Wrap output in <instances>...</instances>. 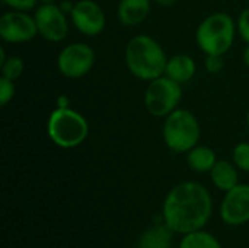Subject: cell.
<instances>
[{
  "instance_id": "7c38bea8",
  "label": "cell",
  "mask_w": 249,
  "mask_h": 248,
  "mask_svg": "<svg viewBox=\"0 0 249 248\" xmlns=\"http://www.w3.org/2000/svg\"><path fill=\"white\" fill-rule=\"evenodd\" d=\"M152 0H120L117 6L118 20L124 26H137L144 22L152 10Z\"/></svg>"
},
{
  "instance_id": "ac0fdd59",
  "label": "cell",
  "mask_w": 249,
  "mask_h": 248,
  "mask_svg": "<svg viewBox=\"0 0 249 248\" xmlns=\"http://www.w3.org/2000/svg\"><path fill=\"white\" fill-rule=\"evenodd\" d=\"M0 70H1L3 77L10 79V80H16L23 75L25 63L19 56H10L3 63H0Z\"/></svg>"
},
{
  "instance_id": "603a6c76",
  "label": "cell",
  "mask_w": 249,
  "mask_h": 248,
  "mask_svg": "<svg viewBox=\"0 0 249 248\" xmlns=\"http://www.w3.org/2000/svg\"><path fill=\"white\" fill-rule=\"evenodd\" d=\"M39 0H3L6 6H9L12 10H22V12H29L32 10Z\"/></svg>"
},
{
  "instance_id": "44dd1931",
  "label": "cell",
  "mask_w": 249,
  "mask_h": 248,
  "mask_svg": "<svg viewBox=\"0 0 249 248\" xmlns=\"http://www.w3.org/2000/svg\"><path fill=\"white\" fill-rule=\"evenodd\" d=\"M236 31L242 38V41H245L247 45H249V7L244 9L239 13L236 20Z\"/></svg>"
},
{
  "instance_id": "5b68a950",
  "label": "cell",
  "mask_w": 249,
  "mask_h": 248,
  "mask_svg": "<svg viewBox=\"0 0 249 248\" xmlns=\"http://www.w3.org/2000/svg\"><path fill=\"white\" fill-rule=\"evenodd\" d=\"M162 137L169 151L175 153H187L200 142V121L190 110L177 108L174 113L165 117Z\"/></svg>"
},
{
  "instance_id": "8992f818",
  "label": "cell",
  "mask_w": 249,
  "mask_h": 248,
  "mask_svg": "<svg viewBox=\"0 0 249 248\" xmlns=\"http://www.w3.org/2000/svg\"><path fill=\"white\" fill-rule=\"evenodd\" d=\"M182 99V85L162 75L150 80L144 91V107L153 117L165 118L177 108Z\"/></svg>"
},
{
  "instance_id": "83f0119b",
  "label": "cell",
  "mask_w": 249,
  "mask_h": 248,
  "mask_svg": "<svg viewBox=\"0 0 249 248\" xmlns=\"http://www.w3.org/2000/svg\"><path fill=\"white\" fill-rule=\"evenodd\" d=\"M247 123H248V127H249V111H248V115H247Z\"/></svg>"
},
{
  "instance_id": "3957f363",
  "label": "cell",
  "mask_w": 249,
  "mask_h": 248,
  "mask_svg": "<svg viewBox=\"0 0 249 248\" xmlns=\"http://www.w3.org/2000/svg\"><path fill=\"white\" fill-rule=\"evenodd\" d=\"M236 32V22L229 13L214 12L198 25L196 41L206 56H225L232 48Z\"/></svg>"
},
{
  "instance_id": "9a60e30c",
  "label": "cell",
  "mask_w": 249,
  "mask_h": 248,
  "mask_svg": "<svg viewBox=\"0 0 249 248\" xmlns=\"http://www.w3.org/2000/svg\"><path fill=\"white\" fill-rule=\"evenodd\" d=\"M174 231L165 224H155L144 229L139 240L136 248H172Z\"/></svg>"
},
{
  "instance_id": "cb8c5ba5",
  "label": "cell",
  "mask_w": 249,
  "mask_h": 248,
  "mask_svg": "<svg viewBox=\"0 0 249 248\" xmlns=\"http://www.w3.org/2000/svg\"><path fill=\"white\" fill-rule=\"evenodd\" d=\"M57 107H58V108H67V107H70V99H69L66 95L58 96V99H57Z\"/></svg>"
},
{
  "instance_id": "ba28073f",
  "label": "cell",
  "mask_w": 249,
  "mask_h": 248,
  "mask_svg": "<svg viewBox=\"0 0 249 248\" xmlns=\"http://www.w3.org/2000/svg\"><path fill=\"white\" fill-rule=\"evenodd\" d=\"M38 35L50 42H60L69 34L67 13L55 3H42L34 13Z\"/></svg>"
},
{
  "instance_id": "e0dca14e",
  "label": "cell",
  "mask_w": 249,
  "mask_h": 248,
  "mask_svg": "<svg viewBox=\"0 0 249 248\" xmlns=\"http://www.w3.org/2000/svg\"><path fill=\"white\" fill-rule=\"evenodd\" d=\"M178 248H223L220 241L210 232L198 229L182 235Z\"/></svg>"
},
{
  "instance_id": "6da1fadb",
  "label": "cell",
  "mask_w": 249,
  "mask_h": 248,
  "mask_svg": "<svg viewBox=\"0 0 249 248\" xmlns=\"http://www.w3.org/2000/svg\"><path fill=\"white\" fill-rule=\"evenodd\" d=\"M212 215V194L197 181H182L172 187L162 206L163 222L181 235L204 229Z\"/></svg>"
},
{
  "instance_id": "ffe728a7",
  "label": "cell",
  "mask_w": 249,
  "mask_h": 248,
  "mask_svg": "<svg viewBox=\"0 0 249 248\" xmlns=\"http://www.w3.org/2000/svg\"><path fill=\"white\" fill-rule=\"evenodd\" d=\"M16 94V88H15V80L6 79V77H0V105L6 107L15 96Z\"/></svg>"
},
{
  "instance_id": "9c48e42d",
  "label": "cell",
  "mask_w": 249,
  "mask_h": 248,
  "mask_svg": "<svg viewBox=\"0 0 249 248\" xmlns=\"http://www.w3.org/2000/svg\"><path fill=\"white\" fill-rule=\"evenodd\" d=\"M38 35L34 15L22 10H9L0 18V37L4 42L23 44Z\"/></svg>"
},
{
  "instance_id": "7402d4cb",
  "label": "cell",
  "mask_w": 249,
  "mask_h": 248,
  "mask_svg": "<svg viewBox=\"0 0 249 248\" xmlns=\"http://www.w3.org/2000/svg\"><path fill=\"white\" fill-rule=\"evenodd\" d=\"M204 67L209 73L212 75H217L223 70L225 67V61H223V56H216V54H207L206 60H204Z\"/></svg>"
},
{
  "instance_id": "52a82bcc",
  "label": "cell",
  "mask_w": 249,
  "mask_h": 248,
  "mask_svg": "<svg viewBox=\"0 0 249 248\" xmlns=\"http://www.w3.org/2000/svg\"><path fill=\"white\" fill-rule=\"evenodd\" d=\"M95 51L86 42H71L66 45L57 57L58 72L67 79H80L95 66Z\"/></svg>"
},
{
  "instance_id": "4fadbf2b",
  "label": "cell",
  "mask_w": 249,
  "mask_h": 248,
  "mask_svg": "<svg viewBox=\"0 0 249 248\" xmlns=\"http://www.w3.org/2000/svg\"><path fill=\"white\" fill-rule=\"evenodd\" d=\"M196 60L188 54H175L169 57L165 69V75L181 85L190 82L196 76Z\"/></svg>"
},
{
  "instance_id": "7a4b0ae2",
  "label": "cell",
  "mask_w": 249,
  "mask_h": 248,
  "mask_svg": "<svg viewBox=\"0 0 249 248\" xmlns=\"http://www.w3.org/2000/svg\"><path fill=\"white\" fill-rule=\"evenodd\" d=\"M168 56L163 47L150 35L139 34L133 37L124 51V60L128 72L144 82H150L165 75Z\"/></svg>"
},
{
  "instance_id": "2e32d148",
  "label": "cell",
  "mask_w": 249,
  "mask_h": 248,
  "mask_svg": "<svg viewBox=\"0 0 249 248\" xmlns=\"http://www.w3.org/2000/svg\"><path fill=\"white\" fill-rule=\"evenodd\" d=\"M216 162H217L216 152L209 146L197 145L187 152V164L196 172L200 174L210 172L212 168L216 165Z\"/></svg>"
},
{
  "instance_id": "30bf717a",
  "label": "cell",
  "mask_w": 249,
  "mask_h": 248,
  "mask_svg": "<svg viewBox=\"0 0 249 248\" xmlns=\"http://www.w3.org/2000/svg\"><path fill=\"white\" fill-rule=\"evenodd\" d=\"M70 20L74 28L86 37L99 35L107 25L105 12L95 0L76 1L70 12Z\"/></svg>"
},
{
  "instance_id": "8fae6325",
  "label": "cell",
  "mask_w": 249,
  "mask_h": 248,
  "mask_svg": "<svg viewBox=\"0 0 249 248\" xmlns=\"http://www.w3.org/2000/svg\"><path fill=\"white\" fill-rule=\"evenodd\" d=\"M220 218L229 227L249 222V184H238L226 191L220 205Z\"/></svg>"
},
{
  "instance_id": "d6986e66",
  "label": "cell",
  "mask_w": 249,
  "mask_h": 248,
  "mask_svg": "<svg viewBox=\"0 0 249 248\" xmlns=\"http://www.w3.org/2000/svg\"><path fill=\"white\" fill-rule=\"evenodd\" d=\"M232 162L238 170L249 172V142H239L232 151Z\"/></svg>"
},
{
  "instance_id": "5bb4252c",
  "label": "cell",
  "mask_w": 249,
  "mask_h": 248,
  "mask_svg": "<svg viewBox=\"0 0 249 248\" xmlns=\"http://www.w3.org/2000/svg\"><path fill=\"white\" fill-rule=\"evenodd\" d=\"M209 174H210V180H212L213 186L220 191L226 193L239 184L238 167L231 161L217 159L216 165L212 168V171Z\"/></svg>"
},
{
  "instance_id": "484cf974",
  "label": "cell",
  "mask_w": 249,
  "mask_h": 248,
  "mask_svg": "<svg viewBox=\"0 0 249 248\" xmlns=\"http://www.w3.org/2000/svg\"><path fill=\"white\" fill-rule=\"evenodd\" d=\"M242 60H244V64L249 67V45H247V48L242 53Z\"/></svg>"
},
{
  "instance_id": "277c9868",
  "label": "cell",
  "mask_w": 249,
  "mask_h": 248,
  "mask_svg": "<svg viewBox=\"0 0 249 248\" xmlns=\"http://www.w3.org/2000/svg\"><path fill=\"white\" fill-rule=\"evenodd\" d=\"M47 134L55 146L73 149L88 139L89 123L79 111L57 107L47 120Z\"/></svg>"
},
{
  "instance_id": "d4e9b609",
  "label": "cell",
  "mask_w": 249,
  "mask_h": 248,
  "mask_svg": "<svg viewBox=\"0 0 249 248\" xmlns=\"http://www.w3.org/2000/svg\"><path fill=\"white\" fill-rule=\"evenodd\" d=\"M155 4H159V6H163V7H171V6H175L179 0H152Z\"/></svg>"
},
{
  "instance_id": "4316f807",
  "label": "cell",
  "mask_w": 249,
  "mask_h": 248,
  "mask_svg": "<svg viewBox=\"0 0 249 248\" xmlns=\"http://www.w3.org/2000/svg\"><path fill=\"white\" fill-rule=\"evenodd\" d=\"M55 0H39V3L42 4V3H54Z\"/></svg>"
}]
</instances>
